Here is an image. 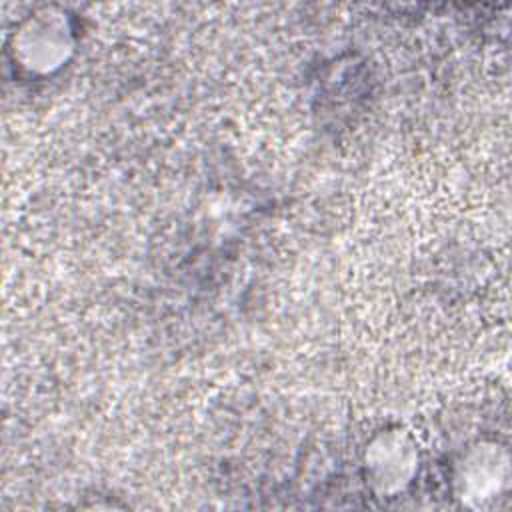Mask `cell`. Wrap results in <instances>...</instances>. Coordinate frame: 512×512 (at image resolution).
Instances as JSON below:
<instances>
[{
  "label": "cell",
  "instance_id": "1",
  "mask_svg": "<svg viewBox=\"0 0 512 512\" xmlns=\"http://www.w3.org/2000/svg\"><path fill=\"white\" fill-rule=\"evenodd\" d=\"M12 46L24 68L50 72L60 66L70 50L68 26L48 10L34 14L14 32Z\"/></svg>",
  "mask_w": 512,
  "mask_h": 512
}]
</instances>
